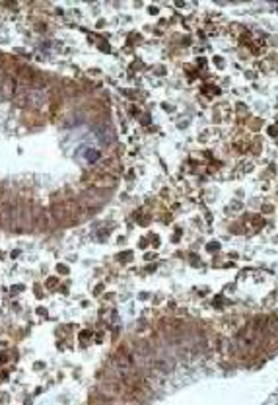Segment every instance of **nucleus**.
I'll return each mask as SVG.
<instances>
[{
  "label": "nucleus",
  "mask_w": 278,
  "mask_h": 405,
  "mask_svg": "<svg viewBox=\"0 0 278 405\" xmlns=\"http://www.w3.org/2000/svg\"><path fill=\"white\" fill-rule=\"evenodd\" d=\"M47 284H49V286H51V288H53V286H55V284H56V279H49V283H47Z\"/></svg>",
  "instance_id": "obj_3"
},
{
  "label": "nucleus",
  "mask_w": 278,
  "mask_h": 405,
  "mask_svg": "<svg viewBox=\"0 0 278 405\" xmlns=\"http://www.w3.org/2000/svg\"><path fill=\"white\" fill-rule=\"evenodd\" d=\"M0 362H6V357H4V354H0Z\"/></svg>",
  "instance_id": "obj_4"
},
{
  "label": "nucleus",
  "mask_w": 278,
  "mask_h": 405,
  "mask_svg": "<svg viewBox=\"0 0 278 405\" xmlns=\"http://www.w3.org/2000/svg\"><path fill=\"white\" fill-rule=\"evenodd\" d=\"M0 93H2L4 98H12L14 93H16V78L6 76L2 80V84H0Z\"/></svg>",
  "instance_id": "obj_1"
},
{
  "label": "nucleus",
  "mask_w": 278,
  "mask_h": 405,
  "mask_svg": "<svg viewBox=\"0 0 278 405\" xmlns=\"http://www.w3.org/2000/svg\"><path fill=\"white\" fill-rule=\"evenodd\" d=\"M45 92L43 90H33V92H29L27 93V103L31 105V107H39L43 101H45Z\"/></svg>",
  "instance_id": "obj_2"
}]
</instances>
